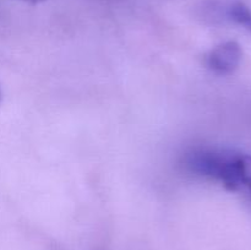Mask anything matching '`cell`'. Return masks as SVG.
Masks as SVG:
<instances>
[{"instance_id": "2", "label": "cell", "mask_w": 251, "mask_h": 250, "mask_svg": "<svg viewBox=\"0 0 251 250\" xmlns=\"http://www.w3.org/2000/svg\"><path fill=\"white\" fill-rule=\"evenodd\" d=\"M243 58L239 43L234 41L225 42L213 48L206 58L208 69L217 74H230L237 70Z\"/></svg>"}, {"instance_id": "5", "label": "cell", "mask_w": 251, "mask_h": 250, "mask_svg": "<svg viewBox=\"0 0 251 250\" xmlns=\"http://www.w3.org/2000/svg\"><path fill=\"white\" fill-rule=\"evenodd\" d=\"M0 103H1V90H0Z\"/></svg>"}, {"instance_id": "1", "label": "cell", "mask_w": 251, "mask_h": 250, "mask_svg": "<svg viewBox=\"0 0 251 250\" xmlns=\"http://www.w3.org/2000/svg\"><path fill=\"white\" fill-rule=\"evenodd\" d=\"M195 173L221 181L227 190L251 186V156L229 150H202L189 157Z\"/></svg>"}, {"instance_id": "3", "label": "cell", "mask_w": 251, "mask_h": 250, "mask_svg": "<svg viewBox=\"0 0 251 250\" xmlns=\"http://www.w3.org/2000/svg\"><path fill=\"white\" fill-rule=\"evenodd\" d=\"M228 15L233 21L242 25L251 33V9L243 1H233L228 7Z\"/></svg>"}, {"instance_id": "4", "label": "cell", "mask_w": 251, "mask_h": 250, "mask_svg": "<svg viewBox=\"0 0 251 250\" xmlns=\"http://www.w3.org/2000/svg\"><path fill=\"white\" fill-rule=\"evenodd\" d=\"M25 1H28V2H32V4H37V2H41V1H44V0H25Z\"/></svg>"}]
</instances>
